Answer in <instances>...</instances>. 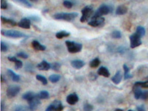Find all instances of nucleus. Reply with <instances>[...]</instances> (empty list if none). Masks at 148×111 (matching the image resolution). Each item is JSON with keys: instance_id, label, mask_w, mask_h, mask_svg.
Wrapping results in <instances>:
<instances>
[{"instance_id": "13", "label": "nucleus", "mask_w": 148, "mask_h": 111, "mask_svg": "<svg viewBox=\"0 0 148 111\" xmlns=\"http://www.w3.org/2000/svg\"><path fill=\"white\" fill-rule=\"evenodd\" d=\"M37 68L40 71H48L49 69H51V65L50 63H48L47 61L43 60L42 62L39 63V64H37Z\"/></svg>"}, {"instance_id": "15", "label": "nucleus", "mask_w": 148, "mask_h": 111, "mask_svg": "<svg viewBox=\"0 0 148 111\" xmlns=\"http://www.w3.org/2000/svg\"><path fill=\"white\" fill-rule=\"evenodd\" d=\"M98 75H100V76H102L104 77H109L110 73L107 67H104V66H101V67L99 68L97 71Z\"/></svg>"}, {"instance_id": "32", "label": "nucleus", "mask_w": 148, "mask_h": 111, "mask_svg": "<svg viewBox=\"0 0 148 111\" xmlns=\"http://www.w3.org/2000/svg\"><path fill=\"white\" fill-rule=\"evenodd\" d=\"M63 5H64V7L70 9L72 8L73 6V3L69 0H64V2H63Z\"/></svg>"}, {"instance_id": "31", "label": "nucleus", "mask_w": 148, "mask_h": 111, "mask_svg": "<svg viewBox=\"0 0 148 111\" xmlns=\"http://www.w3.org/2000/svg\"><path fill=\"white\" fill-rule=\"evenodd\" d=\"M135 85L138 86L140 88H148V81L146 82H137L135 83Z\"/></svg>"}, {"instance_id": "43", "label": "nucleus", "mask_w": 148, "mask_h": 111, "mask_svg": "<svg viewBox=\"0 0 148 111\" xmlns=\"http://www.w3.org/2000/svg\"><path fill=\"white\" fill-rule=\"evenodd\" d=\"M123 69H124V71H125V74L129 73L130 68L127 66V64H123Z\"/></svg>"}, {"instance_id": "4", "label": "nucleus", "mask_w": 148, "mask_h": 111, "mask_svg": "<svg viewBox=\"0 0 148 111\" xmlns=\"http://www.w3.org/2000/svg\"><path fill=\"white\" fill-rule=\"evenodd\" d=\"M111 8H110V6L105 5V4H102L101 5H100L99 8L96 10V11L95 12L94 15L92 16V18H98V17H101L102 16L107 15L109 13H110Z\"/></svg>"}, {"instance_id": "29", "label": "nucleus", "mask_w": 148, "mask_h": 111, "mask_svg": "<svg viewBox=\"0 0 148 111\" xmlns=\"http://www.w3.org/2000/svg\"><path fill=\"white\" fill-rule=\"evenodd\" d=\"M36 79L38 81H39L40 82H42L44 85H46L47 84V80L45 76H42V75H36Z\"/></svg>"}, {"instance_id": "40", "label": "nucleus", "mask_w": 148, "mask_h": 111, "mask_svg": "<svg viewBox=\"0 0 148 111\" xmlns=\"http://www.w3.org/2000/svg\"><path fill=\"white\" fill-rule=\"evenodd\" d=\"M126 50V47H123V46H120V47H119L118 48H117V52L120 53H124Z\"/></svg>"}, {"instance_id": "50", "label": "nucleus", "mask_w": 148, "mask_h": 111, "mask_svg": "<svg viewBox=\"0 0 148 111\" xmlns=\"http://www.w3.org/2000/svg\"><path fill=\"white\" fill-rule=\"evenodd\" d=\"M4 82V78H3V76L2 75V82Z\"/></svg>"}, {"instance_id": "33", "label": "nucleus", "mask_w": 148, "mask_h": 111, "mask_svg": "<svg viewBox=\"0 0 148 111\" xmlns=\"http://www.w3.org/2000/svg\"><path fill=\"white\" fill-rule=\"evenodd\" d=\"M8 50V45L4 42H1V51L2 52H6Z\"/></svg>"}, {"instance_id": "47", "label": "nucleus", "mask_w": 148, "mask_h": 111, "mask_svg": "<svg viewBox=\"0 0 148 111\" xmlns=\"http://www.w3.org/2000/svg\"><path fill=\"white\" fill-rule=\"evenodd\" d=\"M1 110H4V104H3V102L1 103Z\"/></svg>"}, {"instance_id": "10", "label": "nucleus", "mask_w": 148, "mask_h": 111, "mask_svg": "<svg viewBox=\"0 0 148 111\" xmlns=\"http://www.w3.org/2000/svg\"><path fill=\"white\" fill-rule=\"evenodd\" d=\"M104 18L103 17H98V18H92L91 21L88 22V25L92 27H99L104 25Z\"/></svg>"}, {"instance_id": "20", "label": "nucleus", "mask_w": 148, "mask_h": 111, "mask_svg": "<svg viewBox=\"0 0 148 111\" xmlns=\"http://www.w3.org/2000/svg\"><path fill=\"white\" fill-rule=\"evenodd\" d=\"M7 72H8V76H10V79H11L14 82H18L19 80H20V76H18V74L15 73L12 71V70L8 69Z\"/></svg>"}, {"instance_id": "22", "label": "nucleus", "mask_w": 148, "mask_h": 111, "mask_svg": "<svg viewBox=\"0 0 148 111\" xmlns=\"http://www.w3.org/2000/svg\"><path fill=\"white\" fill-rule=\"evenodd\" d=\"M14 2H16V3L20 4V5H23L26 8H31L32 7V5L29 2L28 0H13Z\"/></svg>"}, {"instance_id": "11", "label": "nucleus", "mask_w": 148, "mask_h": 111, "mask_svg": "<svg viewBox=\"0 0 148 111\" xmlns=\"http://www.w3.org/2000/svg\"><path fill=\"white\" fill-rule=\"evenodd\" d=\"M30 18L27 17H25L22 18L19 22H18L17 25L19 27H22L24 29H29L30 27Z\"/></svg>"}, {"instance_id": "14", "label": "nucleus", "mask_w": 148, "mask_h": 111, "mask_svg": "<svg viewBox=\"0 0 148 111\" xmlns=\"http://www.w3.org/2000/svg\"><path fill=\"white\" fill-rule=\"evenodd\" d=\"M71 66L76 69H81L82 67H83L85 64L84 62H83L82 60H79V59H76V60L71 61Z\"/></svg>"}, {"instance_id": "19", "label": "nucleus", "mask_w": 148, "mask_h": 111, "mask_svg": "<svg viewBox=\"0 0 148 111\" xmlns=\"http://www.w3.org/2000/svg\"><path fill=\"white\" fill-rule=\"evenodd\" d=\"M142 92L143 91H141V90L140 89V87L134 84V86H133V93H134V97L136 99H141Z\"/></svg>"}, {"instance_id": "18", "label": "nucleus", "mask_w": 148, "mask_h": 111, "mask_svg": "<svg viewBox=\"0 0 148 111\" xmlns=\"http://www.w3.org/2000/svg\"><path fill=\"white\" fill-rule=\"evenodd\" d=\"M32 46L33 47H34V50H36V51H45L46 49V47L45 45H43L40 44L38 41L36 40H34L32 42Z\"/></svg>"}, {"instance_id": "39", "label": "nucleus", "mask_w": 148, "mask_h": 111, "mask_svg": "<svg viewBox=\"0 0 148 111\" xmlns=\"http://www.w3.org/2000/svg\"><path fill=\"white\" fill-rule=\"evenodd\" d=\"M141 99L143 100L147 99H148V91H143V92H142V95H141Z\"/></svg>"}, {"instance_id": "8", "label": "nucleus", "mask_w": 148, "mask_h": 111, "mask_svg": "<svg viewBox=\"0 0 148 111\" xmlns=\"http://www.w3.org/2000/svg\"><path fill=\"white\" fill-rule=\"evenodd\" d=\"M20 91V87L16 84L10 85L7 89V96L8 98L15 97Z\"/></svg>"}, {"instance_id": "41", "label": "nucleus", "mask_w": 148, "mask_h": 111, "mask_svg": "<svg viewBox=\"0 0 148 111\" xmlns=\"http://www.w3.org/2000/svg\"><path fill=\"white\" fill-rule=\"evenodd\" d=\"M29 18H30V20H34L36 21V22H39L41 20V18L39 16H30Z\"/></svg>"}, {"instance_id": "28", "label": "nucleus", "mask_w": 148, "mask_h": 111, "mask_svg": "<svg viewBox=\"0 0 148 111\" xmlns=\"http://www.w3.org/2000/svg\"><path fill=\"white\" fill-rule=\"evenodd\" d=\"M100 63H101V62H100L99 59V58H95L94 59H92L90 62V66L91 67H94L95 68V67H97L99 65Z\"/></svg>"}, {"instance_id": "12", "label": "nucleus", "mask_w": 148, "mask_h": 111, "mask_svg": "<svg viewBox=\"0 0 148 111\" xmlns=\"http://www.w3.org/2000/svg\"><path fill=\"white\" fill-rule=\"evenodd\" d=\"M66 100H67V102L68 103V104H71V105H73V104H75L76 103H77L78 101H79V96H78L76 93L73 92V93H71V94L68 95V96H67Z\"/></svg>"}, {"instance_id": "5", "label": "nucleus", "mask_w": 148, "mask_h": 111, "mask_svg": "<svg viewBox=\"0 0 148 111\" xmlns=\"http://www.w3.org/2000/svg\"><path fill=\"white\" fill-rule=\"evenodd\" d=\"M92 11H93V9H92V6H86L82 10V17L80 18V21L81 22H85L89 19L90 17L91 16L92 14Z\"/></svg>"}, {"instance_id": "21", "label": "nucleus", "mask_w": 148, "mask_h": 111, "mask_svg": "<svg viewBox=\"0 0 148 111\" xmlns=\"http://www.w3.org/2000/svg\"><path fill=\"white\" fill-rule=\"evenodd\" d=\"M70 35H71V34L69 32L65 31V30H62V31H59V32H57L56 34V37L57 39H62V38H64V37L69 36Z\"/></svg>"}, {"instance_id": "23", "label": "nucleus", "mask_w": 148, "mask_h": 111, "mask_svg": "<svg viewBox=\"0 0 148 111\" xmlns=\"http://www.w3.org/2000/svg\"><path fill=\"white\" fill-rule=\"evenodd\" d=\"M1 18H2V21L3 23L8 24V25H12V26L16 25V22L14 20H13V19H10V18H5V17L2 16H1Z\"/></svg>"}, {"instance_id": "34", "label": "nucleus", "mask_w": 148, "mask_h": 111, "mask_svg": "<svg viewBox=\"0 0 148 111\" xmlns=\"http://www.w3.org/2000/svg\"><path fill=\"white\" fill-rule=\"evenodd\" d=\"M22 66H23V63H22V61L17 59V60L15 62V68H16V70L20 69V68H22Z\"/></svg>"}, {"instance_id": "30", "label": "nucleus", "mask_w": 148, "mask_h": 111, "mask_svg": "<svg viewBox=\"0 0 148 111\" xmlns=\"http://www.w3.org/2000/svg\"><path fill=\"white\" fill-rule=\"evenodd\" d=\"M111 36L113 37V39H120L121 37V33L120 32L119 30H114V31L111 33Z\"/></svg>"}, {"instance_id": "17", "label": "nucleus", "mask_w": 148, "mask_h": 111, "mask_svg": "<svg viewBox=\"0 0 148 111\" xmlns=\"http://www.w3.org/2000/svg\"><path fill=\"white\" fill-rule=\"evenodd\" d=\"M127 6H125V5H120V6H119L117 8H116V15H125V14H126L127 13Z\"/></svg>"}, {"instance_id": "1", "label": "nucleus", "mask_w": 148, "mask_h": 111, "mask_svg": "<svg viewBox=\"0 0 148 111\" xmlns=\"http://www.w3.org/2000/svg\"><path fill=\"white\" fill-rule=\"evenodd\" d=\"M78 16V13L72 12V13H57L55 14L53 17L57 20H64L67 22H72Z\"/></svg>"}, {"instance_id": "46", "label": "nucleus", "mask_w": 148, "mask_h": 111, "mask_svg": "<svg viewBox=\"0 0 148 111\" xmlns=\"http://www.w3.org/2000/svg\"><path fill=\"white\" fill-rule=\"evenodd\" d=\"M136 110L138 111H144V110H145V108L143 105H141V106H139V107H137Z\"/></svg>"}, {"instance_id": "37", "label": "nucleus", "mask_w": 148, "mask_h": 111, "mask_svg": "<svg viewBox=\"0 0 148 111\" xmlns=\"http://www.w3.org/2000/svg\"><path fill=\"white\" fill-rule=\"evenodd\" d=\"M84 110L86 111H89V110H93V107H92V105H91L90 104H85L84 105Z\"/></svg>"}, {"instance_id": "45", "label": "nucleus", "mask_w": 148, "mask_h": 111, "mask_svg": "<svg viewBox=\"0 0 148 111\" xmlns=\"http://www.w3.org/2000/svg\"><path fill=\"white\" fill-rule=\"evenodd\" d=\"M124 77H125V79H128L133 77V76H132L131 74H130L129 73H126L124 75Z\"/></svg>"}, {"instance_id": "27", "label": "nucleus", "mask_w": 148, "mask_h": 111, "mask_svg": "<svg viewBox=\"0 0 148 111\" xmlns=\"http://www.w3.org/2000/svg\"><path fill=\"white\" fill-rule=\"evenodd\" d=\"M60 78V76L58 74H53L49 76V81H51L52 83H56L59 81Z\"/></svg>"}, {"instance_id": "16", "label": "nucleus", "mask_w": 148, "mask_h": 111, "mask_svg": "<svg viewBox=\"0 0 148 111\" xmlns=\"http://www.w3.org/2000/svg\"><path fill=\"white\" fill-rule=\"evenodd\" d=\"M121 79H122V74L121 71H118L112 78V82L115 84H119L121 82Z\"/></svg>"}, {"instance_id": "44", "label": "nucleus", "mask_w": 148, "mask_h": 111, "mask_svg": "<svg viewBox=\"0 0 148 111\" xmlns=\"http://www.w3.org/2000/svg\"><path fill=\"white\" fill-rule=\"evenodd\" d=\"M8 60L10 62H15L17 60V58L16 56H8Z\"/></svg>"}, {"instance_id": "26", "label": "nucleus", "mask_w": 148, "mask_h": 111, "mask_svg": "<svg viewBox=\"0 0 148 111\" xmlns=\"http://www.w3.org/2000/svg\"><path fill=\"white\" fill-rule=\"evenodd\" d=\"M136 33L141 37H143L145 35L146 30H145V27H142V26H138L136 27Z\"/></svg>"}, {"instance_id": "6", "label": "nucleus", "mask_w": 148, "mask_h": 111, "mask_svg": "<svg viewBox=\"0 0 148 111\" xmlns=\"http://www.w3.org/2000/svg\"><path fill=\"white\" fill-rule=\"evenodd\" d=\"M141 37L138 36L136 33L132 34L130 36V47L131 48H135V47H138L142 44V42L141 40Z\"/></svg>"}, {"instance_id": "7", "label": "nucleus", "mask_w": 148, "mask_h": 111, "mask_svg": "<svg viewBox=\"0 0 148 111\" xmlns=\"http://www.w3.org/2000/svg\"><path fill=\"white\" fill-rule=\"evenodd\" d=\"M40 98L39 97L38 94L34 95V97H32L29 101H27L29 104V109L30 110H35L39 107V104H41Z\"/></svg>"}, {"instance_id": "42", "label": "nucleus", "mask_w": 148, "mask_h": 111, "mask_svg": "<svg viewBox=\"0 0 148 111\" xmlns=\"http://www.w3.org/2000/svg\"><path fill=\"white\" fill-rule=\"evenodd\" d=\"M27 109H28V108L23 106H16L15 108V110H27Z\"/></svg>"}, {"instance_id": "38", "label": "nucleus", "mask_w": 148, "mask_h": 111, "mask_svg": "<svg viewBox=\"0 0 148 111\" xmlns=\"http://www.w3.org/2000/svg\"><path fill=\"white\" fill-rule=\"evenodd\" d=\"M1 8L2 9L8 8V2L6 0H1Z\"/></svg>"}, {"instance_id": "48", "label": "nucleus", "mask_w": 148, "mask_h": 111, "mask_svg": "<svg viewBox=\"0 0 148 111\" xmlns=\"http://www.w3.org/2000/svg\"><path fill=\"white\" fill-rule=\"evenodd\" d=\"M115 110H116V111H119H119H123V110H122V109H119V108H116V109Z\"/></svg>"}, {"instance_id": "2", "label": "nucleus", "mask_w": 148, "mask_h": 111, "mask_svg": "<svg viewBox=\"0 0 148 111\" xmlns=\"http://www.w3.org/2000/svg\"><path fill=\"white\" fill-rule=\"evenodd\" d=\"M65 44L67 46V51L71 53H79L82 49V45L81 43H77V42H71V41H66Z\"/></svg>"}, {"instance_id": "25", "label": "nucleus", "mask_w": 148, "mask_h": 111, "mask_svg": "<svg viewBox=\"0 0 148 111\" xmlns=\"http://www.w3.org/2000/svg\"><path fill=\"white\" fill-rule=\"evenodd\" d=\"M39 97L41 99H47L50 97V94L49 92L46 90H42L39 92V93L38 94Z\"/></svg>"}, {"instance_id": "36", "label": "nucleus", "mask_w": 148, "mask_h": 111, "mask_svg": "<svg viewBox=\"0 0 148 111\" xmlns=\"http://www.w3.org/2000/svg\"><path fill=\"white\" fill-rule=\"evenodd\" d=\"M51 67H52V69L54 70V71H59V69H60L61 67V64H59V62H54L53 63V64L51 65Z\"/></svg>"}, {"instance_id": "3", "label": "nucleus", "mask_w": 148, "mask_h": 111, "mask_svg": "<svg viewBox=\"0 0 148 111\" xmlns=\"http://www.w3.org/2000/svg\"><path fill=\"white\" fill-rule=\"evenodd\" d=\"M2 34L6 37H10V38H24V37H27L25 34L22 32H20L18 30H2Z\"/></svg>"}, {"instance_id": "35", "label": "nucleus", "mask_w": 148, "mask_h": 111, "mask_svg": "<svg viewBox=\"0 0 148 111\" xmlns=\"http://www.w3.org/2000/svg\"><path fill=\"white\" fill-rule=\"evenodd\" d=\"M16 56L17 57H19V58H22V59H27L28 58V55H27L26 53L25 52H19V53H16Z\"/></svg>"}, {"instance_id": "24", "label": "nucleus", "mask_w": 148, "mask_h": 111, "mask_svg": "<svg viewBox=\"0 0 148 111\" xmlns=\"http://www.w3.org/2000/svg\"><path fill=\"white\" fill-rule=\"evenodd\" d=\"M34 95L35 94H34L33 92H31V91H28V92H25V93L22 95V99L26 100V101H29L31 98L34 97Z\"/></svg>"}, {"instance_id": "49", "label": "nucleus", "mask_w": 148, "mask_h": 111, "mask_svg": "<svg viewBox=\"0 0 148 111\" xmlns=\"http://www.w3.org/2000/svg\"><path fill=\"white\" fill-rule=\"evenodd\" d=\"M30 1H31V2H37L38 0H30Z\"/></svg>"}, {"instance_id": "9", "label": "nucleus", "mask_w": 148, "mask_h": 111, "mask_svg": "<svg viewBox=\"0 0 148 111\" xmlns=\"http://www.w3.org/2000/svg\"><path fill=\"white\" fill-rule=\"evenodd\" d=\"M64 109L62 104L61 102V101L59 100H55L53 101L47 108L46 110L47 111H51V110H62Z\"/></svg>"}]
</instances>
